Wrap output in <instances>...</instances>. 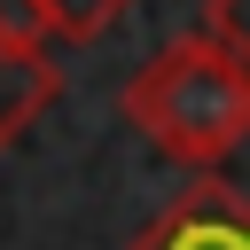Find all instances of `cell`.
Masks as SVG:
<instances>
[{
    "instance_id": "obj_1",
    "label": "cell",
    "mask_w": 250,
    "mask_h": 250,
    "mask_svg": "<svg viewBox=\"0 0 250 250\" xmlns=\"http://www.w3.org/2000/svg\"><path fill=\"white\" fill-rule=\"evenodd\" d=\"M125 125L148 133L156 156H172L188 172H219L250 141V62L227 55L219 39L188 31L125 78Z\"/></svg>"
},
{
    "instance_id": "obj_2",
    "label": "cell",
    "mask_w": 250,
    "mask_h": 250,
    "mask_svg": "<svg viewBox=\"0 0 250 250\" xmlns=\"http://www.w3.org/2000/svg\"><path fill=\"white\" fill-rule=\"evenodd\" d=\"M125 250H250V195L227 188V180H195Z\"/></svg>"
},
{
    "instance_id": "obj_4",
    "label": "cell",
    "mask_w": 250,
    "mask_h": 250,
    "mask_svg": "<svg viewBox=\"0 0 250 250\" xmlns=\"http://www.w3.org/2000/svg\"><path fill=\"white\" fill-rule=\"evenodd\" d=\"M39 8H47L55 39H62V47H78V39H102V31H109L133 0H39Z\"/></svg>"
},
{
    "instance_id": "obj_6",
    "label": "cell",
    "mask_w": 250,
    "mask_h": 250,
    "mask_svg": "<svg viewBox=\"0 0 250 250\" xmlns=\"http://www.w3.org/2000/svg\"><path fill=\"white\" fill-rule=\"evenodd\" d=\"M0 39H16V47H55V23H47L39 0H0Z\"/></svg>"
},
{
    "instance_id": "obj_3",
    "label": "cell",
    "mask_w": 250,
    "mask_h": 250,
    "mask_svg": "<svg viewBox=\"0 0 250 250\" xmlns=\"http://www.w3.org/2000/svg\"><path fill=\"white\" fill-rule=\"evenodd\" d=\"M55 94H62L55 55H47V47H16V39H0V148H8Z\"/></svg>"
},
{
    "instance_id": "obj_5",
    "label": "cell",
    "mask_w": 250,
    "mask_h": 250,
    "mask_svg": "<svg viewBox=\"0 0 250 250\" xmlns=\"http://www.w3.org/2000/svg\"><path fill=\"white\" fill-rule=\"evenodd\" d=\"M195 31L250 62V0H203V23H195Z\"/></svg>"
}]
</instances>
